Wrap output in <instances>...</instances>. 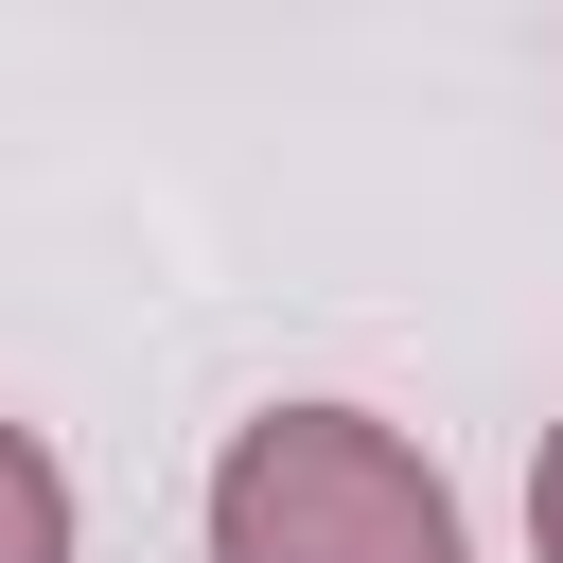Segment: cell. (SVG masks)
Listing matches in <instances>:
<instances>
[{"label":"cell","instance_id":"6da1fadb","mask_svg":"<svg viewBox=\"0 0 563 563\" xmlns=\"http://www.w3.org/2000/svg\"><path fill=\"white\" fill-rule=\"evenodd\" d=\"M211 563H457V493L369 405H264L211 457Z\"/></svg>","mask_w":563,"mask_h":563},{"label":"cell","instance_id":"7a4b0ae2","mask_svg":"<svg viewBox=\"0 0 563 563\" xmlns=\"http://www.w3.org/2000/svg\"><path fill=\"white\" fill-rule=\"evenodd\" d=\"M0 563H70V475L35 422H0Z\"/></svg>","mask_w":563,"mask_h":563},{"label":"cell","instance_id":"3957f363","mask_svg":"<svg viewBox=\"0 0 563 563\" xmlns=\"http://www.w3.org/2000/svg\"><path fill=\"white\" fill-rule=\"evenodd\" d=\"M528 545L563 563V422H545V457H528Z\"/></svg>","mask_w":563,"mask_h":563}]
</instances>
